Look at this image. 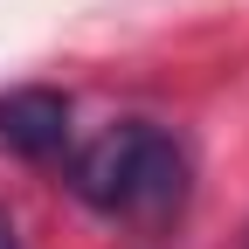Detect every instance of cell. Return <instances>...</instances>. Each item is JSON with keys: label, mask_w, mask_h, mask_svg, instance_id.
Here are the masks:
<instances>
[{"label": "cell", "mask_w": 249, "mask_h": 249, "mask_svg": "<svg viewBox=\"0 0 249 249\" xmlns=\"http://www.w3.org/2000/svg\"><path fill=\"white\" fill-rule=\"evenodd\" d=\"M70 194L83 208L111 214V222L160 229L187 208V145L173 132H160V124H145V118L104 124L70 160Z\"/></svg>", "instance_id": "obj_1"}, {"label": "cell", "mask_w": 249, "mask_h": 249, "mask_svg": "<svg viewBox=\"0 0 249 249\" xmlns=\"http://www.w3.org/2000/svg\"><path fill=\"white\" fill-rule=\"evenodd\" d=\"M62 145H70V97L62 90H7L0 97V152L42 166Z\"/></svg>", "instance_id": "obj_2"}, {"label": "cell", "mask_w": 249, "mask_h": 249, "mask_svg": "<svg viewBox=\"0 0 249 249\" xmlns=\"http://www.w3.org/2000/svg\"><path fill=\"white\" fill-rule=\"evenodd\" d=\"M0 249H21V235H14V222H7V208H0Z\"/></svg>", "instance_id": "obj_3"}]
</instances>
